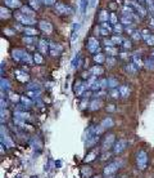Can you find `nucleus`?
Segmentation results:
<instances>
[{
    "mask_svg": "<svg viewBox=\"0 0 154 178\" xmlns=\"http://www.w3.org/2000/svg\"><path fill=\"white\" fill-rule=\"evenodd\" d=\"M12 57H13L14 61L26 63V65H30V66L35 62L32 60V57L28 54L26 51H23V49H13V51H12Z\"/></svg>",
    "mask_w": 154,
    "mask_h": 178,
    "instance_id": "1",
    "label": "nucleus"
},
{
    "mask_svg": "<svg viewBox=\"0 0 154 178\" xmlns=\"http://www.w3.org/2000/svg\"><path fill=\"white\" fill-rule=\"evenodd\" d=\"M136 164H137V169L140 170H145L146 165H148V154L145 151H139L136 155Z\"/></svg>",
    "mask_w": 154,
    "mask_h": 178,
    "instance_id": "2",
    "label": "nucleus"
},
{
    "mask_svg": "<svg viewBox=\"0 0 154 178\" xmlns=\"http://www.w3.org/2000/svg\"><path fill=\"white\" fill-rule=\"evenodd\" d=\"M120 163H117V161H114V163H109V164L104 168V170H103V174H104V177L105 178H114V174H116V172L118 170V168H120Z\"/></svg>",
    "mask_w": 154,
    "mask_h": 178,
    "instance_id": "3",
    "label": "nucleus"
},
{
    "mask_svg": "<svg viewBox=\"0 0 154 178\" xmlns=\"http://www.w3.org/2000/svg\"><path fill=\"white\" fill-rule=\"evenodd\" d=\"M86 47H87V51H89L90 53H93V54H98L99 51H100L99 40H98L97 38H93V36L87 39V44H86Z\"/></svg>",
    "mask_w": 154,
    "mask_h": 178,
    "instance_id": "4",
    "label": "nucleus"
},
{
    "mask_svg": "<svg viewBox=\"0 0 154 178\" xmlns=\"http://www.w3.org/2000/svg\"><path fill=\"white\" fill-rule=\"evenodd\" d=\"M14 17H16V19L18 21L19 23H22V25H34V23H36V21H35V18H32V17H28V16H25L22 12H16V14H14Z\"/></svg>",
    "mask_w": 154,
    "mask_h": 178,
    "instance_id": "5",
    "label": "nucleus"
},
{
    "mask_svg": "<svg viewBox=\"0 0 154 178\" xmlns=\"http://www.w3.org/2000/svg\"><path fill=\"white\" fill-rule=\"evenodd\" d=\"M127 146H128V142L126 139H118L114 143V146H113V152L116 155H120V154H122L124 150H126Z\"/></svg>",
    "mask_w": 154,
    "mask_h": 178,
    "instance_id": "6",
    "label": "nucleus"
},
{
    "mask_svg": "<svg viewBox=\"0 0 154 178\" xmlns=\"http://www.w3.org/2000/svg\"><path fill=\"white\" fill-rule=\"evenodd\" d=\"M114 134H108V136L104 138V141H103V145H101V148L104 151H108L109 148H112L114 146Z\"/></svg>",
    "mask_w": 154,
    "mask_h": 178,
    "instance_id": "7",
    "label": "nucleus"
},
{
    "mask_svg": "<svg viewBox=\"0 0 154 178\" xmlns=\"http://www.w3.org/2000/svg\"><path fill=\"white\" fill-rule=\"evenodd\" d=\"M63 51V47L61 44H58V43H49V53L50 56L53 57H57L59 56Z\"/></svg>",
    "mask_w": 154,
    "mask_h": 178,
    "instance_id": "8",
    "label": "nucleus"
},
{
    "mask_svg": "<svg viewBox=\"0 0 154 178\" xmlns=\"http://www.w3.org/2000/svg\"><path fill=\"white\" fill-rule=\"evenodd\" d=\"M54 8H55V12L58 14H71L72 13V9L63 3H57L54 5Z\"/></svg>",
    "mask_w": 154,
    "mask_h": 178,
    "instance_id": "9",
    "label": "nucleus"
},
{
    "mask_svg": "<svg viewBox=\"0 0 154 178\" xmlns=\"http://www.w3.org/2000/svg\"><path fill=\"white\" fill-rule=\"evenodd\" d=\"M80 27H81V23L80 22H75L72 27V32H71V43L72 44H75L78 39V35H80Z\"/></svg>",
    "mask_w": 154,
    "mask_h": 178,
    "instance_id": "10",
    "label": "nucleus"
},
{
    "mask_svg": "<svg viewBox=\"0 0 154 178\" xmlns=\"http://www.w3.org/2000/svg\"><path fill=\"white\" fill-rule=\"evenodd\" d=\"M127 5H132L134 8L136 9V12L140 14V17H145V16H146V9L143 8L141 4H139V3L134 2V0H128V2H127Z\"/></svg>",
    "mask_w": 154,
    "mask_h": 178,
    "instance_id": "11",
    "label": "nucleus"
},
{
    "mask_svg": "<svg viewBox=\"0 0 154 178\" xmlns=\"http://www.w3.org/2000/svg\"><path fill=\"white\" fill-rule=\"evenodd\" d=\"M39 27L41 28V31H44L45 34H51V32H53V26H51V23L49 22V21H45V19L40 21Z\"/></svg>",
    "mask_w": 154,
    "mask_h": 178,
    "instance_id": "12",
    "label": "nucleus"
},
{
    "mask_svg": "<svg viewBox=\"0 0 154 178\" xmlns=\"http://www.w3.org/2000/svg\"><path fill=\"white\" fill-rule=\"evenodd\" d=\"M141 35H143V39L145 40V43L150 47H154V35L150 34L148 30H143L141 31Z\"/></svg>",
    "mask_w": 154,
    "mask_h": 178,
    "instance_id": "13",
    "label": "nucleus"
},
{
    "mask_svg": "<svg viewBox=\"0 0 154 178\" xmlns=\"http://www.w3.org/2000/svg\"><path fill=\"white\" fill-rule=\"evenodd\" d=\"M4 143H5L6 147H13L14 146L13 142L10 141V138L8 137V134H6V132L4 130V125H3L2 126V145L4 146Z\"/></svg>",
    "mask_w": 154,
    "mask_h": 178,
    "instance_id": "14",
    "label": "nucleus"
},
{
    "mask_svg": "<svg viewBox=\"0 0 154 178\" xmlns=\"http://www.w3.org/2000/svg\"><path fill=\"white\" fill-rule=\"evenodd\" d=\"M38 47H39L40 53H42V54H46V52H49V43H48L45 39L39 40Z\"/></svg>",
    "mask_w": 154,
    "mask_h": 178,
    "instance_id": "15",
    "label": "nucleus"
},
{
    "mask_svg": "<svg viewBox=\"0 0 154 178\" xmlns=\"http://www.w3.org/2000/svg\"><path fill=\"white\" fill-rule=\"evenodd\" d=\"M5 5L8 6V8H13V9H17V8H22V5L19 0H4Z\"/></svg>",
    "mask_w": 154,
    "mask_h": 178,
    "instance_id": "16",
    "label": "nucleus"
},
{
    "mask_svg": "<svg viewBox=\"0 0 154 178\" xmlns=\"http://www.w3.org/2000/svg\"><path fill=\"white\" fill-rule=\"evenodd\" d=\"M112 32V27L109 26L108 22H101L100 25V34L101 35H104V36H107L108 34H111Z\"/></svg>",
    "mask_w": 154,
    "mask_h": 178,
    "instance_id": "17",
    "label": "nucleus"
},
{
    "mask_svg": "<svg viewBox=\"0 0 154 178\" xmlns=\"http://www.w3.org/2000/svg\"><path fill=\"white\" fill-rule=\"evenodd\" d=\"M86 88H87V85H85L82 81H77V83H76V87H75L76 94H77V96H81L84 92H85Z\"/></svg>",
    "mask_w": 154,
    "mask_h": 178,
    "instance_id": "18",
    "label": "nucleus"
},
{
    "mask_svg": "<svg viewBox=\"0 0 154 178\" xmlns=\"http://www.w3.org/2000/svg\"><path fill=\"white\" fill-rule=\"evenodd\" d=\"M114 125V123H113V120L111 119V118H105L103 122L100 123V126L103 128L104 130H107V129H109V128H112Z\"/></svg>",
    "mask_w": 154,
    "mask_h": 178,
    "instance_id": "19",
    "label": "nucleus"
},
{
    "mask_svg": "<svg viewBox=\"0 0 154 178\" xmlns=\"http://www.w3.org/2000/svg\"><path fill=\"white\" fill-rule=\"evenodd\" d=\"M16 77L21 81V83H26L28 81V75L26 72H23V71H21V70H17L16 71Z\"/></svg>",
    "mask_w": 154,
    "mask_h": 178,
    "instance_id": "20",
    "label": "nucleus"
},
{
    "mask_svg": "<svg viewBox=\"0 0 154 178\" xmlns=\"http://www.w3.org/2000/svg\"><path fill=\"white\" fill-rule=\"evenodd\" d=\"M23 32H25V35H26V36H36V35L39 34V31L36 30V28H34V27H30V26L25 27V28H23Z\"/></svg>",
    "mask_w": 154,
    "mask_h": 178,
    "instance_id": "21",
    "label": "nucleus"
},
{
    "mask_svg": "<svg viewBox=\"0 0 154 178\" xmlns=\"http://www.w3.org/2000/svg\"><path fill=\"white\" fill-rule=\"evenodd\" d=\"M103 72H104V68H103L100 65L94 66V67H91V70H90V74H91V75H94V76L103 75Z\"/></svg>",
    "mask_w": 154,
    "mask_h": 178,
    "instance_id": "22",
    "label": "nucleus"
},
{
    "mask_svg": "<svg viewBox=\"0 0 154 178\" xmlns=\"http://www.w3.org/2000/svg\"><path fill=\"white\" fill-rule=\"evenodd\" d=\"M118 90H120L121 97H123V98H127L130 96V93H131V90H130V88L127 87V85H121Z\"/></svg>",
    "mask_w": 154,
    "mask_h": 178,
    "instance_id": "23",
    "label": "nucleus"
},
{
    "mask_svg": "<svg viewBox=\"0 0 154 178\" xmlns=\"http://www.w3.org/2000/svg\"><path fill=\"white\" fill-rule=\"evenodd\" d=\"M21 12L25 14V16H28V17H32L34 18V16H35V13H34V9L31 8V6H26V5H23L21 8Z\"/></svg>",
    "mask_w": 154,
    "mask_h": 178,
    "instance_id": "24",
    "label": "nucleus"
},
{
    "mask_svg": "<svg viewBox=\"0 0 154 178\" xmlns=\"http://www.w3.org/2000/svg\"><path fill=\"white\" fill-rule=\"evenodd\" d=\"M132 61H134V63L135 65L140 68V67H143L144 66V62H143V60H141V57H140V54H137V53H135V54H132Z\"/></svg>",
    "mask_w": 154,
    "mask_h": 178,
    "instance_id": "25",
    "label": "nucleus"
},
{
    "mask_svg": "<svg viewBox=\"0 0 154 178\" xmlns=\"http://www.w3.org/2000/svg\"><path fill=\"white\" fill-rule=\"evenodd\" d=\"M95 158H98V151L97 150H93L91 152H89L86 155V158H85V163H90L93 160H95Z\"/></svg>",
    "mask_w": 154,
    "mask_h": 178,
    "instance_id": "26",
    "label": "nucleus"
},
{
    "mask_svg": "<svg viewBox=\"0 0 154 178\" xmlns=\"http://www.w3.org/2000/svg\"><path fill=\"white\" fill-rule=\"evenodd\" d=\"M137 66L135 65V63H128V65H126V71L128 74H132V75H135L136 72H137Z\"/></svg>",
    "mask_w": 154,
    "mask_h": 178,
    "instance_id": "27",
    "label": "nucleus"
},
{
    "mask_svg": "<svg viewBox=\"0 0 154 178\" xmlns=\"http://www.w3.org/2000/svg\"><path fill=\"white\" fill-rule=\"evenodd\" d=\"M0 17H2V19L9 18V17H10V12H9V9L5 8V6H2V8H0Z\"/></svg>",
    "mask_w": 154,
    "mask_h": 178,
    "instance_id": "28",
    "label": "nucleus"
},
{
    "mask_svg": "<svg viewBox=\"0 0 154 178\" xmlns=\"http://www.w3.org/2000/svg\"><path fill=\"white\" fill-rule=\"evenodd\" d=\"M108 18H111V16H108V12L105 9H103L99 13V21L100 22H108Z\"/></svg>",
    "mask_w": 154,
    "mask_h": 178,
    "instance_id": "29",
    "label": "nucleus"
},
{
    "mask_svg": "<svg viewBox=\"0 0 154 178\" xmlns=\"http://www.w3.org/2000/svg\"><path fill=\"white\" fill-rule=\"evenodd\" d=\"M94 61L98 63V65H101V63H104L107 60H105V57L104 54H101V53H98V54H95L94 56Z\"/></svg>",
    "mask_w": 154,
    "mask_h": 178,
    "instance_id": "30",
    "label": "nucleus"
},
{
    "mask_svg": "<svg viewBox=\"0 0 154 178\" xmlns=\"http://www.w3.org/2000/svg\"><path fill=\"white\" fill-rule=\"evenodd\" d=\"M101 107V101H98V99H94V101L90 103V110L91 111H97Z\"/></svg>",
    "mask_w": 154,
    "mask_h": 178,
    "instance_id": "31",
    "label": "nucleus"
},
{
    "mask_svg": "<svg viewBox=\"0 0 154 178\" xmlns=\"http://www.w3.org/2000/svg\"><path fill=\"white\" fill-rule=\"evenodd\" d=\"M14 116H16L17 119H21V120H23V122H25L26 119H28V116H30V115H28L27 112H22V111H16V114H14Z\"/></svg>",
    "mask_w": 154,
    "mask_h": 178,
    "instance_id": "32",
    "label": "nucleus"
},
{
    "mask_svg": "<svg viewBox=\"0 0 154 178\" xmlns=\"http://www.w3.org/2000/svg\"><path fill=\"white\" fill-rule=\"evenodd\" d=\"M30 6L34 10H38L41 6V0H30Z\"/></svg>",
    "mask_w": 154,
    "mask_h": 178,
    "instance_id": "33",
    "label": "nucleus"
},
{
    "mask_svg": "<svg viewBox=\"0 0 154 178\" xmlns=\"http://www.w3.org/2000/svg\"><path fill=\"white\" fill-rule=\"evenodd\" d=\"M105 51L111 57H114V56H117V53H118L117 48H114V47H105Z\"/></svg>",
    "mask_w": 154,
    "mask_h": 178,
    "instance_id": "34",
    "label": "nucleus"
},
{
    "mask_svg": "<svg viewBox=\"0 0 154 178\" xmlns=\"http://www.w3.org/2000/svg\"><path fill=\"white\" fill-rule=\"evenodd\" d=\"M9 89H10V83L6 79H4V77H2V90L4 92V90H9Z\"/></svg>",
    "mask_w": 154,
    "mask_h": 178,
    "instance_id": "35",
    "label": "nucleus"
},
{
    "mask_svg": "<svg viewBox=\"0 0 154 178\" xmlns=\"http://www.w3.org/2000/svg\"><path fill=\"white\" fill-rule=\"evenodd\" d=\"M34 61L36 65H41V63L44 62V58H42V56L40 53H35L34 54Z\"/></svg>",
    "mask_w": 154,
    "mask_h": 178,
    "instance_id": "36",
    "label": "nucleus"
},
{
    "mask_svg": "<svg viewBox=\"0 0 154 178\" xmlns=\"http://www.w3.org/2000/svg\"><path fill=\"white\" fill-rule=\"evenodd\" d=\"M111 40L113 41L114 45H117V44H122V43H123V39L120 36V35H113V36L111 38Z\"/></svg>",
    "mask_w": 154,
    "mask_h": 178,
    "instance_id": "37",
    "label": "nucleus"
},
{
    "mask_svg": "<svg viewBox=\"0 0 154 178\" xmlns=\"http://www.w3.org/2000/svg\"><path fill=\"white\" fill-rule=\"evenodd\" d=\"M21 101L23 105H26L27 107H30V106H32V101L30 99V97H26V96H22L21 97Z\"/></svg>",
    "mask_w": 154,
    "mask_h": 178,
    "instance_id": "38",
    "label": "nucleus"
},
{
    "mask_svg": "<svg viewBox=\"0 0 154 178\" xmlns=\"http://www.w3.org/2000/svg\"><path fill=\"white\" fill-rule=\"evenodd\" d=\"M117 85H118V81H117L114 77H109V79H108V87L112 88V89H114Z\"/></svg>",
    "mask_w": 154,
    "mask_h": 178,
    "instance_id": "39",
    "label": "nucleus"
},
{
    "mask_svg": "<svg viewBox=\"0 0 154 178\" xmlns=\"http://www.w3.org/2000/svg\"><path fill=\"white\" fill-rule=\"evenodd\" d=\"M101 88V85H100V80H95L91 85H90V89L91 90H99Z\"/></svg>",
    "mask_w": 154,
    "mask_h": 178,
    "instance_id": "40",
    "label": "nucleus"
},
{
    "mask_svg": "<svg viewBox=\"0 0 154 178\" xmlns=\"http://www.w3.org/2000/svg\"><path fill=\"white\" fill-rule=\"evenodd\" d=\"M78 63H80V54H76L75 57H73V60H72V62H71V65H72L73 68H76V67L78 66Z\"/></svg>",
    "mask_w": 154,
    "mask_h": 178,
    "instance_id": "41",
    "label": "nucleus"
},
{
    "mask_svg": "<svg viewBox=\"0 0 154 178\" xmlns=\"http://www.w3.org/2000/svg\"><path fill=\"white\" fill-rule=\"evenodd\" d=\"M144 66H145L146 68H148V70H153V68H154V62H153L152 60L148 58V60H145V61H144Z\"/></svg>",
    "mask_w": 154,
    "mask_h": 178,
    "instance_id": "42",
    "label": "nucleus"
},
{
    "mask_svg": "<svg viewBox=\"0 0 154 178\" xmlns=\"http://www.w3.org/2000/svg\"><path fill=\"white\" fill-rule=\"evenodd\" d=\"M113 30H114V32H117V34H122V31H123V25L122 23H117V25H114L113 26Z\"/></svg>",
    "mask_w": 154,
    "mask_h": 178,
    "instance_id": "43",
    "label": "nucleus"
},
{
    "mask_svg": "<svg viewBox=\"0 0 154 178\" xmlns=\"http://www.w3.org/2000/svg\"><path fill=\"white\" fill-rule=\"evenodd\" d=\"M81 170H82V176H84L85 178H87V177L91 174V168H90V167H84Z\"/></svg>",
    "mask_w": 154,
    "mask_h": 178,
    "instance_id": "44",
    "label": "nucleus"
},
{
    "mask_svg": "<svg viewBox=\"0 0 154 178\" xmlns=\"http://www.w3.org/2000/svg\"><path fill=\"white\" fill-rule=\"evenodd\" d=\"M121 23L124 25V26H130V25H132V22H131V18H128V17H126V16H123V17L121 18Z\"/></svg>",
    "mask_w": 154,
    "mask_h": 178,
    "instance_id": "45",
    "label": "nucleus"
},
{
    "mask_svg": "<svg viewBox=\"0 0 154 178\" xmlns=\"http://www.w3.org/2000/svg\"><path fill=\"white\" fill-rule=\"evenodd\" d=\"M9 99H10L12 102H18L19 99H21V97L17 93H12V92H10V93H9Z\"/></svg>",
    "mask_w": 154,
    "mask_h": 178,
    "instance_id": "46",
    "label": "nucleus"
},
{
    "mask_svg": "<svg viewBox=\"0 0 154 178\" xmlns=\"http://www.w3.org/2000/svg\"><path fill=\"white\" fill-rule=\"evenodd\" d=\"M23 41L26 43V44L31 45V44H34V43H35V38H34V36H25V38H23Z\"/></svg>",
    "mask_w": 154,
    "mask_h": 178,
    "instance_id": "47",
    "label": "nucleus"
},
{
    "mask_svg": "<svg viewBox=\"0 0 154 178\" xmlns=\"http://www.w3.org/2000/svg\"><path fill=\"white\" fill-rule=\"evenodd\" d=\"M131 36H132L135 40H140V39L143 38V35H141V32H140V31H136V30H135V31H134V34L131 35Z\"/></svg>",
    "mask_w": 154,
    "mask_h": 178,
    "instance_id": "48",
    "label": "nucleus"
},
{
    "mask_svg": "<svg viewBox=\"0 0 154 178\" xmlns=\"http://www.w3.org/2000/svg\"><path fill=\"white\" fill-rule=\"evenodd\" d=\"M121 94H120V90L118 89H112L111 90V97L112 98H118Z\"/></svg>",
    "mask_w": 154,
    "mask_h": 178,
    "instance_id": "49",
    "label": "nucleus"
},
{
    "mask_svg": "<svg viewBox=\"0 0 154 178\" xmlns=\"http://www.w3.org/2000/svg\"><path fill=\"white\" fill-rule=\"evenodd\" d=\"M111 23L114 26L118 23V19H117V16H116V13H111Z\"/></svg>",
    "mask_w": 154,
    "mask_h": 178,
    "instance_id": "50",
    "label": "nucleus"
},
{
    "mask_svg": "<svg viewBox=\"0 0 154 178\" xmlns=\"http://www.w3.org/2000/svg\"><path fill=\"white\" fill-rule=\"evenodd\" d=\"M122 45H123L124 49H130L131 47H132V44H131V41H130V40H123Z\"/></svg>",
    "mask_w": 154,
    "mask_h": 178,
    "instance_id": "51",
    "label": "nucleus"
},
{
    "mask_svg": "<svg viewBox=\"0 0 154 178\" xmlns=\"http://www.w3.org/2000/svg\"><path fill=\"white\" fill-rule=\"evenodd\" d=\"M124 30H126V31H127L130 35H132V34H134V31H135V30H134V27H132V25L126 26V27H124Z\"/></svg>",
    "mask_w": 154,
    "mask_h": 178,
    "instance_id": "52",
    "label": "nucleus"
},
{
    "mask_svg": "<svg viewBox=\"0 0 154 178\" xmlns=\"http://www.w3.org/2000/svg\"><path fill=\"white\" fill-rule=\"evenodd\" d=\"M107 63H109V65H111V66H113L114 63H116L114 57H108V58H107Z\"/></svg>",
    "mask_w": 154,
    "mask_h": 178,
    "instance_id": "53",
    "label": "nucleus"
},
{
    "mask_svg": "<svg viewBox=\"0 0 154 178\" xmlns=\"http://www.w3.org/2000/svg\"><path fill=\"white\" fill-rule=\"evenodd\" d=\"M44 4H46V5H55V0H42Z\"/></svg>",
    "mask_w": 154,
    "mask_h": 178,
    "instance_id": "54",
    "label": "nucleus"
},
{
    "mask_svg": "<svg viewBox=\"0 0 154 178\" xmlns=\"http://www.w3.org/2000/svg\"><path fill=\"white\" fill-rule=\"evenodd\" d=\"M109 158H111V154H109V152H107V151H105L104 154L101 155V158H100V159H101V160H107V159H109Z\"/></svg>",
    "mask_w": 154,
    "mask_h": 178,
    "instance_id": "55",
    "label": "nucleus"
},
{
    "mask_svg": "<svg viewBox=\"0 0 154 178\" xmlns=\"http://www.w3.org/2000/svg\"><path fill=\"white\" fill-rule=\"evenodd\" d=\"M95 5H97V0H90V9H94L95 8Z\"/></svg>",
    "mask_w": 154,
    "mask_h": 178,
    "instance_id": "56",
    "label": "nucleus"
},
{
    "mask_svg": "<svg viewBox=\"0 0 154 178\" xmlns=\"http://www.w3.org/2000/svg\"><path fill=\"white\" fill-rule=\"evenodd\" d=\"M108 111H114V105H109V107H107Z\"/></svg>",
    "mask_w": 154,
    "mask_h": 178,
    "instance_id": "57",
    "label": "nucleus"
},
{
    "mask_svg": "<svg viewBox=\"0 0 154 178\" xmlns=\"http://www.w3.org/2000/svg\"><path fill=\"white\" fill-rule=\"evenodd\" d=\"M149 23H150V27H154V16L150 18V22Z\"/></svg>",
    "mask_w": 154,
    "mask_h": 178,
    "instance_id": "58",
    "label": "nucleus"
},
{
    "mask_svg": "<svg viewBox=\"0 0 154 178\" xmlns=\"http://www.w3.org/2000/svg\"><path fill=\"white\" fill-rule=\"evenodd\" d=\"M146 2V4L148 5H152V4H154V0H145Z\"/></svg>",
    "mask_w": 154,
    "mask_h": 178,
    "instance_id": "59",
    "label": "nucleus"
},
{
    "mask_svg": "<svg viewBox=\"0 0 154 178\" xmlns=\"http://www.w3.org/2000/svg\"><path fill=\"white\" fill-rule=\"evenodd\" d=\"M150 54H152V58H154V51H153V52H152Z\"/></svg>",
    "mask_w": 154,
    "mask_h": 178,
    "instance_id": "60",
    "label": "nucleus"
},
{
    "mask_svg": "<svg viewBox=\"0 0 154 178\" xmlns=\"http://www.w3.org/2000/svg\"><path fill=\"white\" fill-rule=\"evenodd\" d=\"M93 178H101V177H100V176H94Z\"/></svg>",
    "mask_w": 154,
    "mask_h": 178,
    "instance_id": "61",
    "label": "nucleus"
},
{
    "mask_svg": "<svg viewBox=\"0 0 154 178\" xmlns=\"http://www.w3.org/2000/svg\"><path fill=\"white\" fill-rule=\"evenodd\" d=\"M121 178H128V177H127V176H123V177H121Z\"/></svg>",
    "mask_w": 154,
    "mask_h": 178,
    "instance_id": "62",
    "label": "nucleus"
},
{
    "mask_svg": "<svg viewBox=\"0 0 154 178\" xmlns=\"http://www.w3.org/2000/svg\"><path fill=\"white\" fill-rule=\"evenodd\" d=\"M139 2H140V3H143V2H145V0H139Z\"/></svg>",
    "mask_w": 154,
    "mask_h": 178,
    "instance_id": "63",
    "label": "nucleus"
},
{
    "mask_svg": "<svg viewBox=\"0 0 154 178\" xmlns=\"http://www.w3.org/2000/svg\"><path fill=\"white\" fill-rule=\"evenodd\" d=\"M17 178H19V177H17Z\"/></svg>",
    "mask_w": 154,
    "mask_h": 178,
    "instance_id": "64",
    "label": "nucleus"
}]
</instances>
